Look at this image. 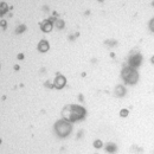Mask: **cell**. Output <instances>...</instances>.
I'll use <instances>...</instances> for the list:
<instances>
[{
	"label": "cell",
	"instance_id": "30bf717a",
	"mask_svg": "<svg viewBox=\"0 0 154 154\" xmlns=\"http://www.w3.org/2000/svg\"><path fill=\"white\" fill-rule=\"evenodd\" d=\"M149 27H151V30L154 32V19L151 20V23H149Z\"/></svg>",
	"mask_w": 154,
	"mask_h": 154
},
{
	"label": "cell",
	"instance_id": "5b68a950",
	"mask_svg": "<svg viewBox=\"0 0 154 154\" xmlns=\"http://www.w3.org/2000/svg\"><path fill=\"white\" fill-rule=\"evenodd\" d=\"M40 27H42V30H43L44 32H49V31H51V29H52V24H51L50 20H45V21H43V23L40 24Z\"/></svg>",
	"mask_w": 154,
	"mask_h": 154
},
{
	"label": "cell",
	"instance_id": "8992f818",
	"mask_svg": "<svg viewBox=\"0 0 154 154\" xmlns=\"http://www.w3.org/2000/svg\"><path fill=\"white\" fill-rule=\"evenodd\" d=\"M55 85L57 88H63L65 85V78L63 76H57L56 81H55Z\"/></svg>",
	"mask_w": 154,
	"mask_h": 154
},
{
	"label": "cell",
	"instance_id": "ba28073f",
	"mask_svg": "<svg viewBox=\"0 0 154 154\" xmlns=\"http://www.w3.org/2000/svg\"><path fill=\"white\" fill-rule=\"evenodd\" d=\"M115 94L117 96H123V95L126 94V90H125V88H123L122 85H119V87H116Z\"/></svg>",
	"mask_w": 154,
	"mask_h": 154
},
{
	"label": "cell",
	"instance_id": "52a82bcc",
	"mask_svg": "<svg viewBox=\"0 0 154 154\" xmlns=\"http://www.w3.org/2000/svg\"><path fill=\"white\" fill-rule=\"evenodd\" d=\"M38 49H39V51H42V52L48 51V49H49V44H48V42H46V40H42V42L39 43Z\"/></svg>",
	"mask_w": 154,
	"mask_h": 154
},
{
	"label": "cell",
	"instance_id": "7a4b0ae2",
	"mask_svg": "<svg viewBox=\"0 0 154 154\" xmlns=\"http://www.w3.org/2000/svg\"><path fill=\"white\" fill-rule=\"evenodd\" d=\"M71 125H70V121L68 120H60V121H57L56 125H55V131L60 137H65L71 133Z\"/></svg>",
	"mask_w": 154,
	"mask_h": 154
},
{
	"label": "cell",
	"instance_id": "7c38bea8",
	"mask_svg": "<svg viewBox=\"0 0 154 154\" xmlns=\"http://www.w3.org/2000/svg\"><path fill=\"white\" fill-rule=\"evenodd\" d=\"M122 116H125V115H127V110L125 112V110H122V114H121Z\"/></svg>",
	"mask_w": 154,
	"mask_h": 154
},
{
	"label": "cell",
	"instance_id": "4fadbf2b",
	"mask_svg": "<svg viewBox=\"0 0 154 154\" xmlns=\"http://www.w3.org/2000/svg\"><path fill=\"white\" fill-rule=\"evenodd\" d=\"M152 62H153V63H154V58H153V59H152Z\"/></svg>",
	"mask_w": 154,
	"mask_h": 154
},
{
	"label": "cell",
	"instance_id": "8fae6325",
	"mask_svg": "<svg viewBox=\"0 0 154 154\" xmlns=\"http://www.w3.org/2000/svg\"><path fill=\"white\" fill-rule=\"evenodd\" d=\"M95 146H96V147H100V146H101V143H100V141H96V143H95Z\"/></svg>",
	"mask_w": 154,
	"mask_h": 154
},
{
	"label": "cell",
	"instance_id": "3957f363",
	"mask_svg": "<svg viewBox=\"0 0 154 154\" xmlns=\"http://www.w3.org/2000/svg\"><path fill=\"white\" fill-rule=\"evenodd\" d=\"M122 77L128 84H135L137 82V72L135 71L134 68L132 66H126L122 71Z\"/></svg>",
	"mask_w": 154,
	"mask_h": 154
},
{
	"label": "cell",
	"instance_id": "9c48e42d",
	"mask_svg": "<svg viewBox=\"0 0 154 154\" xmlns=\"http://www.w3.org/2000/svg\"><path fill=\"white\" fill-rule=\"evenodd\" d=\"M115 149H116L115 145H112V143H110V145L107 146V151H109V152H114Z\"/></svg>",
	"mask_w": 154,
	"mask_h": 154
},
{
	"label": "cell",
	"instance_id": "277c9868",
	"mask_svg": "<svg viewBox=\"0 0 154 154\" xmlns=\"http://www.w3.org/2000/svg\"><path fill=\"white\" fill-rule=\"evenodd\" d=\"M140 63H141V56L139 55V54H136V55H133L132 57L129 58V65L132 66V68H136V66H139L140 65Z\"/></svg>",
	"mask_w": 154,
	"mask_h": 154
},
{
	"label": "cell",
	"instance_id": "6da1fadb",
	"mask_svg": "<svg viewBox=\"0 0 154 154\" xmlns=\"http://www.w3.org/2000/svg\"><path fill=\"white\" fill-rule=\"evenodd\" d=\"M62 115L65 120L70 121V122H75L78 120H82L85 116V109L81 106H66L63 110H62Z\"/></svg>",
	"mask_w": 154,
	"mask_h": 154
}]
</instances>
